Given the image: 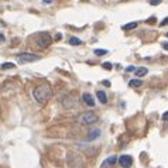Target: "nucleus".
Masks as SVG:
<instances>
[{
    "instance_id": "obj_15",
    "label": "nucleus",
    "mask_w": 168,
    "mask_h": 168,
    "mask_svg": "<svg viewBox=\"0 0 168 168\" xmlns=\"http://www.w3.org/2000/svg\"><path fill=\"white\" fill-rule=\"evenodd\" d=\"M95 54H96L97 57H100V55H105V54H107L106 50H95Z\"/></svg>"
},
{
    "instance_id": "obj_19",
    "label": "nucleus",
    "mask_w": 168,
    "mask_h": 168,
    "mask_svg": "<svg viewBox=\"0 0 168 168\" xmlns=\"http://www.w3.org/2000/svg\"><path fill=\"white\" fill-rule=\"evenodd\" d=\"M4 41H6V38H4V35H3V34L0 32V44H3Z\"/></svg>"
},
{
    "instance_id": "obj_2",
    "label": "nucleus",
    "mask_w": 168,
    "mask_h": 168,
    "mask_svg": "<svg viewBox=\"0 0 168 168\" xmlns=\"http://www.w3.org/2000/svg\"><path fill=\"white\" fill-rule=\"evenodd\" d=\"M99 120L97 115H95L93 112H84L76 117V122L81 124H93Z\"/></svg>"
},
{
    "instance_id": "obj_11",
    "label": "nucleus",
    "mask_w": 168,
    "mask_h": 168,
    "mask_svg": "<svg viewBox=\"0 0 168 168\" xmlns=\"http://www.w3.org/2000/svg\"><path fill=\"white\" fill-rule=\"evenodd\" d=\"M147 68H137L136 69V76H144L147 74Z\"/></svg>"
},
{
    "instance_id": "obj_16",
    "label": "nucleus",
    "mask_w": 168,
    "mask_h": 168,
    "mask_svg": "<svg viewBox=\"0 0 168 168\" xmlns=\"http://www.w3.org/2000/svg\"><path fill=\"white\" fill-rule=\"evenodd\" d=\"M102 65H103V68H105V69H107V71H110V69L113 68V65L110 64V62H103Z\"/></svg>"
},
{
    "instance_id": "obj_7",
    "label": "nucleus",
    "mask_w": 168,
    "mask_h": 168,
    "mask_svg": "<svg viewBox=\"0 0 168 168\" xmlns=\"http://www.w3.org/2000/svg\"><path fill=\"white\" fill-rule=\"evenodd\" d=\"M100 134H102L100 129H92V130H89V134H88V140H89V141H92V140H96L97 137H100Z\"/></svg>"
},
{
    "instance_id": "obj_14",
    "label": "nucleus",
    "mask_w": 168,
    "mask_h": 168,
    "mask_svg": "<svg viewBox=\"0 0 168 168\" xmlns=\"http://www.w3.org/2000/svg\"><path fill=\"white\" fill-rule=\"evenodd\" d=\"M14 66H16V65H14L13 62H4V64H1V68H3V69H13Z\"/></svg>"
},
{
    "instance_id": "obj_18",
    "label": "nucleus",
    "mask_w": 168,
    "mask_h": 168,
    "mask_svg": "<svg viewBox=\"0 0 168 168\" xmlns=\"http://www.w3.org/2000/svg\"><path fill=\"white\" fill-rule=\"evenodd\" d=\"M161 1L160 0H153V1H150V4H153V6H157V4H160Z\"/></svg>"
},
{
    "instance_id": "obj_3",
    "label": "nucleus",
    "mask_w": 168,
    "mask_h": 168,
    "mask_svg": "<svg viewBox=\"0 0 168 168\" xmlns=\"http://www.w3.org/2000/svg\"><path fill=\"white\" fill-rule=\"evenodd\" d=\"M35 43H37V45H38L40 48H47V47L51 45L52 38L48 32H41V34L37 35V41H35Z\"/></svg>"
},
{
    "instance_id": "obj_17",
    "label": "nucleus",
    "mask_w": 168,
    "mask_h": 168,
    "mask_svg": "<svg viewBox=\"0 0 168 168\" xmlns=\"http://www.w3.org/2000/svg\"><path fill=\"white\" fill-rule=\"evenodd\" d=\"M165 24H168V17H165V19H164V20H162V21H161V23H160V26H165Z\"/></svg>"
},
{
    "instance_id": "obj_22",
    "label": "nucleus",
    "mask_w": 168,
    "mask_h": 168,
    "mask_svg": "<svg viewBox=\"0 0 168 168\" xmlns=\"http://www.w3.org/2000/svg\"><path fill=\"white\" fill-rule=\"evenodd\" d=\"M162 48H164V50H168V43H164V44H162Z\"/></svg>"
},
{
    "instance_id": "obj_9",
    "label": "nucleus",
    "mask_w": 168,
    "mask_h": 168,
    "mask_svg": "<svg viewBox=\"0 0 168 168\" xmlns=\"http://www.w3.org/2000/svg\"><path fill=\"white\" fill-rule=\"evenodd\" d=\"M96 96H97V99L100 100V103H106V102H107V96H106V93H105L103 91H97Z\"/></svg>"
},
{
    "instance_id": "obj_12",
    "label": "nucleus",
    "mask_w": 168,
    "mask_h": 168,
    "mask_svg": "<svg viewBox=\"0 0 168 168\" xmlns=\"http://www.w3.org/2000/svg\"><path fill=\"white\" fill-rule=\"evenodd\" d=\"M69 44H71V45H81L82 41L79 38H76V37H71V38H69Z\"/></svg>"
},
{
    "instance_id": "obj_4",
    "label": "nucleus",
    "mask_w": 168,
    "mask_h": 168,
    "mask_svg": "<svg viewBox=\"0 0 168 168\" xmlns=\"http://www.w3.org/2000/svg\"><path fill=\"white\" fill-rule=\"evenodd\" d=\"M38 57L37 55H34V54H30V52H23V54H20L19 57H17V61L21 62V64H26V62H32V61H37Z\"/></svg>"
},
{
    "instance_id": "obj_6",
    "label": "nucleus",
    "mask_w": 168,
    "mask_h": 168,
    "mask_svg": "<svg viewBox=\"0 0 168 168\" xmlns=\"http://www.w3.org/2000/svg\"><path fill=\"white\" fill-rule=\"evenodd\" d=\"M116 161H117V157H116V155H110V157H107V158H106V160L102 162V168L112 167V165H115V162H116Z\"/></svg>"
},
{
    "instance_id": "obj_13",
    "label": "nucleus",
    "mask_w": 168,
    "mask_h": 168,
    "mask_svg": "<svg viewBox=\"0 0 168 168\" xmlns=\"http://www.w3.org/2000/svg\"><path fill=\"white\" fill-rule=\"evenodd\" d=\"M136 27H137V23H129V24L123 26V30H124V31H129V30H133V28H136Z\"/></svg>"
},
{
    "instance_id": "obj_1",
    "label": "nucleus",
    "mask_w": 168,
    "mask_h": 168,
    "mask_svg": "<svg viewBox=\"0 0 168 168\" xmlns=\"http://www.w3.org/2000/svg\"><path fill=\"white\" fill-rule=\"evenodd\" d=\"M32 95H34V99L38 103H45L47 100L51 97V88L48 85H40V86H37L34 89Z\"/></svg>"
},
{
    "instance_id": "obj_8",
    "label": "nucleus",
    "mask_w": 168,
    "mask_h": 168,
    "mask_svg": "<svg viewBox=\"0 0 168 168\" xmlns=\"http://www.w3.org/2000/svg\"><path fill=\"white\" fill-rule=\"evenodd\" d=\"M82 99H84V102L88 105V106H91V107L95 106V100H93V97H92L91 93H84V95H82Z\"/></svg>"
},
{
    "instance_id": "obj_5",
    "label": "nucleus",
    "mask_w": 168,
    "mask_h": 168,
    "mask_svg": "<svg viewBox=\"0 0 168 168\" xmlns=\"http://www.w3.org/2000/svg\"><path fill=\"white\" fill-rule=\"evenodd\" d=\"M119 164L122 165L123 168H130L131 167V164H133V158H131V155H120V158H119Z\"/></svg>"
},
{
    "instance_id": "obj_21",
    "label": "nucleus",
    "mask_w": 168,
    "mask_h": 168,
    "mask_svg": "<svg viewBox=\"0 0 168 168\" xmlns=\"http://www.w3.org/2000/svg\"><path fill=\"white\" fill-rule=\"evenodd\" d=\"M102 84H103L105 86H110V82H109V81H103V82H102Z\"/></svg>"
},
{
    "instance_id": "obj_20",
    "label": "nucleus",
    "mask_w": 168,
    "mask_h": 168,
    "mask_svg": "<svg viewBox=\"0 0 168 168\" xmlns=\"http://www.w3.org/2000/svg\"><path fill=\"white\" fill-rule=\"evenodd\" d=\"M162 119H164V120H168V112H165V113L162 115Z\"/></svg>"
},
{
    "instance_id": "obj_10",
    "label": "nucleus",
    "mask_w": 168,
    "mask_h": 168,
    "mask_svg": "<svg viewBox=\"0 0 168 168\" xmlns=\"http://www.w3.org/2000/svg\"><path fill=\"white\" fill-rule=\"evenodd\" d=\"M129 86L130 88H140V86H143V81H140V79H131L129 82Z\"/></svg>"
},
{
    "instance_id": "obj_23",
    "label": "nucleus",
    "mask_w": 168,
    "mask_h": 168,
    "mask_svg": "<svg viewBox=\"0 0 168 168\" xmlns=\"http://www.w3.org/2000/svg\"><path fill=\"white\" fill-rule=\"evenodd\" d=\"M167 37H168V32H167Z\"/></svg>"
}]
</instances>
